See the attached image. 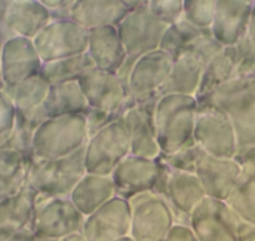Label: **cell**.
I'll return each mask as SVG.
<instances>
[{
    "label": "cell",
    "instance_id": "37",
    "mask_svg": "<svg viewBox=\"0 0 255 241\" xmlns=\"http://www.w3.org/2000/svg\"><path fill=\"white\" fill-rule=\"evenodd\" d=\"M41 3L49 11L50 21L72 19L75 0H41Z\"/></svg>",
    "mask_w": 255,
    "mask_h": 241
},
{
    "label": "cell",
    "instance_id": "5",
    "mask_svg": "<svg viewBox=\"0 0 255 241\" xmlns=\"http://www.w3.org/2000/svg\"><path fill=\"white\" fill-rule=\"evenodd\" d=\"M85 216L75 208L69 198H51L36 194L30 230L36 239L61 240L80 234Z\"/></svg>",
    "mask_w": 255,
    "mask_h": 241
},
{
    "label": "cell",
    "instance_id": "32",
    "mask_svg": "<svg viewBox=\"0 0 255 241\" xmlns=\"http://www.w3.org/2000/svg\"><path fill=\"white\" fill-rule=\"evenodd\" d=\"M215 8L214 0H184V20L200 30H210Z\"/></svg>",
    "mask_w": 255,
    "mask_h": 241
},
{
    "label": "cell",
    "instance_id": "4",
    "mask_svg": "<svg viewBox=\"0 0 255 241\" xmlns=\"http://www.w3.org/2000/svg\"><path fill=\"white\" fill-rule=\"evenodd\" d=\"M159 173L153 193L165 199L170 206L175 225L190 226V216L207 198L204 189L195 174L169 168L158 157Z\"/></svg>",
    "mask_w": 255,
    "mask_h": 241
},
{
    "label": "cell",
    "instance_id": "27",
    "mask_svg": "<svg viewBox=\"0 0 255 241\" xmlns=\"http://www.w3.org/2000/svg\"><path fill=\"white\" fill-rule=\"evenodd\" d=\"M235 66H237L235 46L224 48L212 60L208 61L203 71L199 90L195 95L197 103L210 98L225 83L234 79Z\"/></svg>",
    "mask_w": 255,
    "mask_h": 241
},
{
    "label": "cell",
    "instance_id": "11",
    "mask_svg": "<svg viewBox=\"0 0 255 241\" xmlns=\"http://www.w3.org/2000/svg\"><path fill=\"white\" fill-rule=\"evenodd\" d=\"M174 59L163 50H155L136 59L129 79V93L135 105L156 103L168 79Z\"/></svg>",
    "mask_w": 255,
    "mask_h": 241
},
{
    "label": "cell",
    "instance_id": "42",
    "mask_svg": "<svg viewBox=\"0 0 255 241\" xmlns=\"http://www.w3.org/2000/svg\"><path fill=\"white\" fill-rule=\"evenodd\" d=\"M36 241H56V240H49V239H36Z\"/></svg>",
    "mask_w": 255,
    "mask_h": 241
},
{
    "label": "cell",
    "instance_id": "1",
    "mask_svg": "<svg viewBox=\"0 0 255 241\" xmlns=\"http://www.w3.org/2000/svg\"><path fill=\"white\" fill-rule=\"evenodd\" d=\"M198 103L189 95H163L155 108L156 139L161 154H173L194 142Z\"/></svg>",
    "mask_w": 255,
    "mask_h": 241
},
{
    "label": "cell",
    "instance_id": "12",
    "mask_svg": "<svg viewBox=\"0 0 255 241\" xmlns=\"http://www.w3.org/2000/svg\"><path fill=\"white\" fill-rule=\"evenodd\" d=\"M78 83L92 109L123 118L128 109L135 105L118 79L117 74H110L95 68L80 78Z\"/></svg>",
    "mask_w": 255,
    "mask_h": 241
},
{
    "label": "cell",
    "instance_id": "39",
    "mask_svg": "<svg viewBox=\"0 0 255 241\" xmlns=\"http://www.w3.org/2000/svg\"><path fill=\"white\" fill-rule=\"evenodd\" d=\"M8 241H36V238L30 229H26V230L21 231L11 239H9Z\"/></svg>",
    "mask_w": 255,
    "mask_h": 241
},
{
    "label": "cell",
    "instance_id": "8",
    "mask_svg": "<svg viewBox=\"0 0 255 241\" xmlns=\"http://www.w3.org/2000/svg\"><path fill=\"white\" fill-rule=\"evenodd\" d=\"M131 209L130 238L134 241H164L175 225L170 206L153 191L129 200Z\"/></svg>",
    "mask_w": 255,
    "mask_h": 241
},
{
    "label": "cell",
    "instance_id": "9",
    "mask_svg": "<svg viewBox=\"0 0 255 241\" xmlns=\"http://www.w3.org/2000/svg\"><path fill=\"white\" fill-rule=\"evenodd\" d=\"M33 43L43 64L51 63L87 53L89 30L72 19L50 21Z\"/></svg>",
    "mask_w": 255,
    "mask_h": 241
},
{
    "label": "cell",
    "instance_id": "23",
    "mask_svg": "<svg viewBox=\"0 0 255 241\" xmlns=\"http://www.w3.org/2000/svg\"><path fill=\"white\" fill-rule=\"evenodd\" d=\"M36 194L26 183L20 193L0 200V241L30 229Z\"/></svg>",
    "mask_w": 255,
    "mask_h": 241
},
{
    "label": "cell",
    "instance_id": "6",
    "mask_svg": "<svg viewBox=\"0 0 255 241\" xmlns=\"http://www.w3.org/2000/svg\"><path fill=\"white\" fill-rule=\"evenodd\" d=\"M130 154V139L123 119L117 120L89 137L85 145L87 173L110 176L118 164Z\"/></svg>",
    "mask_w": 255,
    "mask_h": 241
},
{
    "label": "cell",
    "instance_id": "17",
    "mask_svg": "<svg viewBox=\"0 0 255 241\" xmlns=\"http://www.w3.org/2000/svg\"><path fill=\"white\" fill-rule=\"evenodd\" d=\"M242 174L235 159H223L203 151L198 160L195 175L199 179L207 198L227 201Z\"/></svg>",
    "mask_w": 255,
    "mask_h": 241
},
{
    "label": "cell",
    "instance_id": "18",
    "mask_svg": "<svg viewBox=\"0 0 255 241\" xmlns=\"http://www.w3.org/2000/svg\"><path fill=\"white\" fill-rule=\"evenodd\" d=\"M156 103L134 105L123 115L130 139V154L145 159H158L161 154L156 139L155 115Z\"/></svg>",
    "mask_w": 255,
    "mask_h": 241
},
{
    "label": "cell",
    "instance_id": "2",
    "mask_svg": "<svg viewBox=\"0 0 255 241\" xmlns=\"http://www.w3.org/2000/svg\"><path fill=\"white\" fill-rule=\"evenodd\" d=\"M88 140L89 132L84 115L48 118L34 134V157L51 160L69 156L85 147Z\"/></svg>",
    "mask_w": 255,
    "mask_h": 241
},
{
    "label": "cell",
    "instance_id": "14",
    "mask_svg": "<svg viewBox=\"0 0 255 241\" xmlns=\"http://www.w3.org/2000/svg\"><path fill=\"white\" fill-rule=\"evenodd\" d=\"M130 204L115 196L85 218L82 235L87 241H115L130 235Z\"/></svg>",
    "mask_w": 255,
    "mask_h": 241
},
{
    "label": "cell",
    "instance_id": "33",
    "mask_svg": "<svg viewBox=\"0 0 255 241\" xmlns=\"http://www.w3.org/2000/svg\"><path fill=\"white\" fill-rule=\"evenodd\" d=\"M202 152L203 150L194 141L181 147L180 150L173 152V154H160L159 159L163 160L169 168L174 169V170L195 174L198 160H199Z\"/></svg>",
    "mask_w": 255,
    "mask_h": 241
},
{
    "label": "cell",
    "instance_id": "7",
    "mask_svg": "<svg viewBox=\"0 0 255 241\" xmlns=\"http://www.w3.org/2000/svg\"><path fill=\"white\" fill-rule=\"evenodd\" d=\"M193 137L208 155L223 159L237 156L238 145L232 119L218 108L198 105Z\"/></svg>",
    "mask_w": 255,
    "mask_h": 241
},
{
    "label": "cell",
    "instance_id": "22",
    "mask_svg": "<svg viewBox=\"0 0 255 241\" xmlns=\"http://www.w3.org/2000/svg\"><path fill=\"white\" fill-rule=\"evenodd\" d=\"M87 53L98 70L110 74H117L128 58L117 26L90 29Z\"/></svg>",
    "mask_w": 255,
    "mask_h": 241
},
{
    "label": "cell",
    "instance_id": "26",
    "mask_svg": "<svg viewBox=\"0 0 255 241\" xmlns=\"http://www.w3.org/2000/svg\"><path fill=\"white\" fill-rule=\"evenodd\" d=\"M204 64L194 56L181 54L174 59L168 79L160 90V95H189L195 97L199 90Z\"/></svg>",
    "mask_w": 255,
    "mask_h": 241
},
{
    "label": "cell",
    "instance_id": "20",
    "mask_svg": "<svg viewBox=\"0 0 255 241\" xmlns=\"http://www.w3.org/2000/svg\"><path fill=\"white\" fill-rule=\"evenodd\" d=\"M140 3L141 0H75L72 20L88 30L100 26H118Z\"/></svg>",
    "mask_w": 255,
    "mask_h": 241
},
{
    "label": "cell",
    "instance_id": "36",
    "mask_svg": "<svg viewBox=\"0 0 255 241\" xmlns=\"http://www.w3.org/2000/svg\"><path fill=\"white\" fill-rule=\"evenodd\" d=\"M84 117H85V120H87L89 137L92 136V135H94L95 132L99 131V130L104 129L105 126L110 125L112 122L122 119V118L118 117V115L110 114V113L100 112V110L92 109V108L88 109V112L85 113Z\"/></svg>",
    "mask_w": 255,
    "mask_h": 241
},
{
    "label": "cell",
    "instance_id": "34",
    "mask_svg": "<svg viewBox=\"0 0 255 241\" xmlns=\"http://www.w3.org/2000/svg\"><path fill=\"white\" fill-rule=\"evenodd\" d=\"M223 49H224V46L213 36L212 31L208 30L200 36H198L194 41H191L181 54L194 56L205 65L208 61H210L215 55H218Z\"/></svg>",
    "mask_w": 255,
    "mask_h": 241
},
{
    "label": "cell",
    "instance_id": "13",
    "mask_svg": "<svg viewBox=\"0 0 255 241\" xmlns=\"http://www.w3.org/2000/svg\"><path fill=\"white\" fill-rule=\"evenodd\" d=\"M238 215L225 201L205 198L190 216V228L198 241H238Z\"/></svg>",
    "mask_w": 255,
    "mask_h": 241
},
{
    "label": "cell",
    "instance_id": "19",
    "mask_svg": "<svg viewBox=\"0 0 255 241\" xmlns=\"http://www.w3.org/2000/svg\"><path fill=\"white\" fill-rule=\"evenodd\" d=\"M49 89L50 84L38 74L16 87L6 88L4 92L8 94L15 107L16 118L38 129L41 122L48 119L45 100Z\"/></svg>",
    "mask_w": 255,
    "mask_h": 241
},
{
    "label": "cell",
    "instance_id": "30",
    "mask_svg": "<svg viewBox=\"0 0 255 241\" xmlns=\"http://www.w3.org/2000/svg\"><path fill=\"white\" fill-rule=\"evenodd\" d=\"M93 69H95V65L92 58L89 54L84 53L72 58L43 64L40 75L50 85H56L63 83L79 82L80 78H83Z\"/></svg>",
    "mask_w": 255,
    "mask_h": 241
},
{
    "label": "cell",
    "instance_id": "21",
    "mask_svg": "<svg viewBox=\"0 0 255 241\" xmlns=\"http://www.w3.org/2000/svg\"><path fill=\"white\" fill-rule=\"evenodd\" d=\"M252 5L245 1H217L214 20L210 28L213 36L224 48L235 46L249 26Z\"/></svg>",
    "mask_w": 255,
    "mask_h": 241
},
{
    "label": "cell",
    "instance_id": "41",
    "mask_svg": "<svg viewBox=\"0 0 255 241\" xmlns=\"http://www.w3.org/2000/svg\"><path fill=\"white\" fill-rule=\"evenodd\" d=\"M115 241H134L133 239L130 238V236H127V238H122V239H118V240Z\"/></svg>",
    "mask_w": 255,
    "mask_h": 241
},
{
    "label": "cell",
    "instance_id": "10",
    "mask_svg": "<svg viewBox=\"0 0 255 241\" xmlns=\"http://www.w3.org/2000/svg\"><path fill=\"white\" fill-rule=\"evenodd\" d=\"M117 28L128 56L140 58L160 49L161 39L168 25L153 15L148 8V1L141 0Z\"/></svg>",
    "mask_w": 255,
    "mask_h": 241
},
{
    "label": "cell",
    "instance_id": "3",
    "mask_svg": "<svg viewBox=\"0 0 255 241\" xmlns=\"http://www.w3.org/2000/svg\"><path fill=\"white\" fill-rule=\"evenodd\" d=\"M85 147L60 159H34L28 169V184L39 194L51 198H69L85 175Z\"/></svg>",
    "mask_w": 255,
    "mask_h": 241
},
{
    "label": "cell",
    "instance_id": "28",
    "mask_svg": "<svg viewBox=\"0 0 255 241\" xmlns=\"http://www.w3.org/2000/svg\"><path fill=\"white\" fill-rule=\"evenodd\" d=\"M89 109L87 99L78 82L50 85L45 100V112L48 118L61 115H84Z\"/></svg>",
    "mask_w": 255,
    "mask_h": 241
},
{
    "label": "cell",
    "instance_id": "16",
    "mask_svg": "<svg viewBox=\"0 0 255 241\" xmlns=\"http://www.w3.org/2000/svg\"><path fill=\"white\" fill-rule=\"evenodd\" d=\"M158 173V159H145L129 154L118 164L110 176L117 196L129 201L140 194L153 191Z\"/></svg>",
    "mask_w": 255,
    "mask_h": 241
},
{
    "label": "cell",
    "instance_id": "24",
    "mask_svg": "<svg viewBox=\"0 0 255 241\" xmlns=\"http://www.w3.org/2000/svg\"><path fill=\"white\" fill-rule=\"evenodd\" d=\"M5 23L13 36L33 40L50 23V15L41 1H13L9 4Z\"/></svg>",
    "mask_w": 255,
    "mask_h": 241
},
{
    "label": "cell",
    "instance_id": "15",
    "mask_svg": "<svg viewBox=\"0 0 255 241\" xmlns=\"http://www.w3.org/2000/svg\"><path fill=\"white\" fill-rule=\"evenodd\" d=\"M43 61L31 39L13 36L3 45L1 78L4 89L16 87L20 83L40 74Z\"/></svg>",
    "mask_w": 255,
    "mask_h": 241
},
{
    "label": "cell",
    "instance_id": "40",
    "mask_svg": "<svg viewBox=\"0 0 255 241\" xmlns=\"http://www.w3.org/2000/svg\"><path fill=\"white\" fill-rule=\"evenodd\" d=\"M59 241H87V240H85V238L82 235V233H80V234H74V235L67 236V238L61 239V240Z\"/></svg>",
    "mask_w": 255,
    "mask_h": 241
},
{
    "label": "cell",
    "instance_id": "38",
    "mask_svg": "<svg viewBox=\"0 0 255 241\" xmlns=\"http://www.w3.org/2000/svg\"><path fill=\"white\" fill-rule=\"evenodd\" d=\"M164 241H198L190 226L174 225Z\"/></svg>",
    "mask_w": 255,
    "mask_h": 241
},
{
    "label": "cell",
    "instance_id": "35",
    "mask_svg": "<svg viewBox=\"0 0 255 241\" xmlns=\"http://www.w3.org/2000/svg\"><path fill=\"white\" fill-rule=\"evenodd\" d=\"M148 8L158 20L168 26L184 19V0H150L148 1Z\"/></svg>",
    "mask_w": 255,
    "mask_h": 241
},
{
    "label": "cell",
    "instance_id": "25",
    "mask_svg": "<svg viewBox=\"0 0 255 241\" xmlns=\"http://www.w3.org/2000/svg\"><path fill=\"white\" fill-rule=\"evenodd\" d=\"M115 196L117 194L112 176L85 173L72 191L69 199L87 218Z\"/></svg>",
    "mask_w": 255,
    "mask_h": 241
},
{
    "label": "cell",
    "instance_id": "31",
    "mask_svg": "<svg viewBox=\"0 0 255 241\" xmlns=\"http://www.w3.org/2000/svg\"><path fill=\"white\" fill-rule=\"evenodd\" d=\"M205 31L208 30H200L183 19L179 23L168 26L161 39L160 50L168 53L173 59L178 58L191 41H194Z\"/></svg>",
    "mask_w": 255,
    "mask_h": 241
},
{
    "label": "cell",
    "instance_id": "29",
    "mask_svg": "<svg viewBox=\"0 0 255 241\" xmlns=\"http://www.w3.org/2000/svg\"><path fill=\"white\" fill-rule=\"evenodd\" d=\"M29 164L16 150L0 149V200L16 195L28 183Z\"/></svg>",
    "mask_w": 255,
    "mask_h": 241
}]
</instances>
